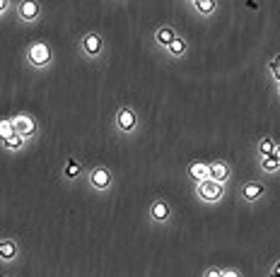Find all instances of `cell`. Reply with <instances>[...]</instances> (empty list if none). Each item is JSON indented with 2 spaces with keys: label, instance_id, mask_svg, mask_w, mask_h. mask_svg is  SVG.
<instances>
[{
  "label": "cell",
  "instance_id": "4fadbf2b",
  "mask_svg": "<svg viewBox=\"0 0 280 277\" xmlns=\"http://www.w3.org/2000/svg\"><path fill=\"white\" fill-rule=\"evenodd\" d=\"M261 193H263V186H261V183H247V186H244V198H247V200H256Z\"/></svg>",
  "mask_w": 280,
  "mask_h": 277
},
{
  "label": "cell",
  "instance_id": "52a82bcc",
  "mask_svg": "<svg viewBox=\"0 0 280 277\" xmlns=\"http://www.w3.org/2000/svg\"><path fill=\"white\" fill-rule=\"evenodd\" d=\"M20 17L22 20H36L39 17V2L36 0H22L20 2Z\"/></svg>",
  "mask_w": 280,
  "mask_h": 277
},
{
  "label": "cell",
  "instance_id": "8992f818",
  "mask_svg": "<svg viewBox=\"0 0 280 277\" xmlns=\"http://www.w3.org/2000/svg\"><path fill=\"white\" fill-rule=\"evenodd\" d=\"M227 176H229V166L224 164V162H213V164H208V178L224 183Z\"/></svg>",
  "mask_w": 280,
  "mask_h": 277
},
{
  "label": "cell",
  "instance_id": "ffe728a7",
  "mask_svg": "<svg viewBox=\"0 0 280 277\" xmlns=\"http://www.w3.org/2000/svg\"><path fill=\"white\" fill-rule=\"evenodd\" d=\"M5 145H7V147H10V150H20V147H22V145H25V138H22V135H17V133H15V135H10V138L5 140Z\"/></svg>",
  "mask_w": 280,
  "mask_h": 277
},
{
  "label": "cell",
  "instance_id": "5bb4252c",
  "mask_svg": "<svg viewBox=\"0 0 280 277\" xmlns=\"http://www.w3.org/2000/svg\"><path fill=\"white\" fill-rule=\"evenodd\" d=\"M273 150H276V142H273L271 138H263L261 142H258V152H261V157H271Z\"/></svg>",
  "mask_w": 280,
  "mask_h": 277
},
{
  "label": "cell",
  "instance_id": "ba28073f",
  "mask_svg": "<svg viewBox=\"0 0 280 277\" xmlns=\"http://www.w3.org/2000/svg\"><path fill=\"white\" fill-rule=\"evenodd\" d=\"M102 39L97 36V34H87L84 36V41H83V49L87 51L89 55H97V53H102Z\"/></svg>",
  "mask_w": 280,
  "mask_h": 277
},
{
  "label": "cell",
  "instance_id": "9a60e30c",
  "mask_svg": "<svg viewBox=\"0 0 280 277\" xmlns=\"http://www.w3.org/2000/svg\"><path fill=\"white\" fill-rule=\"evenodd\" d=\"M167 49H169V51H171V55H181V53H184V51H186V41H184L181 36H176V39H174V41L169 44Z\"/></svg>",
  "mask_w": 280,
  "mask_h": 277
},
{
  "label": "cell",
  "instance_id": "4316f807",
  "mask_svg": "<svg viewBox=\"0 0 280 277\" xmlns=\"http://www.w3.org/2000/svg\"><path fill=\"white\" fill-rule=\"evenodd\" d=\"M5 7H7V0H0V12H2Z\"/></svg>",
  "mask_w": 280,
  "mask_h": 277
},
{
  "label": "cell",
  "instance_id": "cb8c5ba5",
  "mask_svg": "<svg viewBox=\"0 0 280 277\" xmlns=\"http://www.w3.org/2000/svg\"><path fill=\"white\" fill-rule=\"evenodd\" d=\"M223 277H242L237 270H223Z\"/></svg>",
  "mask_w": 280,
  "mask_h": 277
},
{
  "label": "cell",
  "instance_id": "603a6c76",
  "mask_svg": "<svg viewBox=\"0 0 280 277\" xmlns=\"http://www.w3.org/2000/svg\"><path fill=\"white\" fill-rule=\"evenodd\" d=\"M271 277H280V260L273 265V268H271Z\"/></svg>",
  "mask_w": 280,
  "mask_h": 277
},
{
  "label": "cell",
  "instance_id": "8fae6325",
  "mask_svg": "<svg viewBox=\"0 0 280 277\" xmlns=\"http://www.w3.org/2000/svg\"><path fill=\"white\" fill-rule=\"evenodd\" d=\"M174 39H176V34H174V29L171 27H160L157 29V34H155V41L162 44V46H169Z\"/></svg>",
  "mask_w": 280,
  "mask_h": 277
},
{
  "label": "cell",
  "instance_id": "2e32d148",
  "mask_svg": "<svg viewBox=\"0 0 280 277\" xmlns=\"http://www.w3.org/2000/svg\"><path fill=\"white\" fill-rule=\"evenodd\" d=\"M10 135H15V126H12V118H10V121H5V118H2V121H0V138L7 140Z\"/></svg>",
  "mask_w": 280,
  "mask_h": 277
},
{
  "label": "cell",
  "instance_id": "7402d4cb",
  "mask_svg": "<svg viewBox=\"0 0 280 277\" xmlns=\"http://www.w3.org/2000/svg\"><path fill=\"white\" fill-rule=\"evenodd\" d=\"M205 277H223V270H218V268H210V270L205 273Z\"/></svg>",
  "mask_w": 280,
  "mask_h": 277
},
{
  "label": "cell",
  "instance_id": "484cf974",
  "mask_svg": "<svg viewBox=\"0 0 280 277\" xmlns=\"http://www.w3.org/2000/svg\"><path fill=\"white\" fill-rule=\"evenodd\" d=\"M273 157L280 162V145H276V150H273Z\"/></svg>",
  "mask_w": 280,
  "mask_h": 277
},
{
  "label": "cell",
  "instance_id": "9c48e42d",
  "mask_svg": "<svg viewBox=\"0 0 280 277\" xmlns=\"http://www.w3.org/2000/svg\"><path fill=\"white\" fill-rule=\"evenodd\" d=\"M167 217H169V205L165 200H155V202H152V220L165 222Z\"/></svg>",
  "mask_w": 280,
  "mask_h": 277
},
{
  "label": "cell",
  "instance_id": "7c38bea8",
  "mask_svg": "<svg viewBox=\"0 0 280 277\" xmlns=\"http://www.w3.org/2000/svg\"><path fill=\"white\" fill-rule=\"evenodd\" d=\"M15 255H17L15 241H0V258H2V260H12Z\"/></svg>",
  "mask_w": 280,
  "mask_h": 277
},
{
  "label": "cell",
  "instance_id": "83f0119b",
  "mask_svg": "<svg viewBox=\"0 0 280 277\" xmlns=\"http://www.w3.org/2000/svg\"><path fill=\"white\" fill-rule=\"evenodd\" d=\"M191 2H198V0H191Z\"/></svg>",
  "mask_w": 280,
  "mask_h": 277
},
{
  "label": "cell",
  "instance_id": "277c9868",
  "mask_svg": "<svg viewBox=\"0 0 280 277\" xmlns=\"http://www.w3.org/2000/svg\"><path fill=\"white\" fill-rule=\"evenodd\" d=\"M116 123H118L121 130H133L136 123H138V118H136V113H133L131 109H121L118 113H116Z\"/></svg>",
  "mask_w": 280,
  "mask_h": 277
},
{
  "label": "cell",
  "instance_id": "3957f363",
  "mask_svg": "<svg viewBox=\"0 0 280 277\" xmlns=\"http://www.w3.org/2000/svg\"><path fill=\"white\" fill-rule=\"evenodd\" d=\"M12 126H15V133L22 135L25 140L31 138V135L36 133V121H34L31 116H15V118H12Z\"/></svg>",
  "mask_w": 280,
  "mask_h": 277
},
{
  "label": "cell",
  "instance_id": "6da1fadb",
  "mask_svg": "<svg viewBox=\"0 0 280 277\" xmlns=\"http://www.w3.org/2000/svg\"><path fill=\"white\" fill-rule=\"evenodd\" d=\"M223 183L220 181H213V178H203V181H198V195L203 198V200H208V202H215V200H220L223 198Z\"/></svg>",
  "mask_w": 280,
  "mask_h": 277
},
{
  "label": "cell",
  "instance_id": "44dd1931",
  "mask_svg": "<svg viewBox=\"0 0 280 277\" xmlns=\"http://www.w3.org/2000/svg\"><path fill=\"white\" fill-rule=\"evenodd\" d=\"M271 73H273V75H276V77L280 80V55L271 60Z\"/></svg>",
  "mask_w": 280,
  "mask_h": 277
},
{
  "label": "cell",
  "instance_id": "f1b7e54d",
  "mask_svg": "<svg viewBox=\"0 0 280 277\" xmlns=\"http://www.w3.org/2000/svg\"><path fill=\"white\" fill-rule=\"evenodd\" d=\"M278 94H280V87H278Z\"/></svg>",
  "mask_w": 280,
  "mask_h": 277
},
{
  "label": "cell",
  "instance_id": "7a4b0ae2",
  "mask_svg": "<svg viewBox=\"0 0 280 277\" xmlns=\"http://www.w3.org/2000/svg\"><path fill=\"white\" fill-rule=\"evenodd\" d=\"M29 60H31V65H36V68L49 65V60H51V49H49L46 44H41V41L31 44V46H29Z\"/></svg>",
  "mask_w": 280,
  "mask_h": 277
},
{
  "label": "cell",
  "instance_id": "d4e9b609",
  "mask_svg": "<svg viewBox=\"0 0 280 277\" xmlns=\"http://www.w3.org/2000/svg\"><path fill=\"white\" fill-rule=\"evenodd\" d=\"M247 7H249V10H256L258 5H256V0H247Z\"/></svg>",
  "mask_w": 280,
  "mask_h": 277
},
{
  "label": "cell",
  "instance_id": "e0dca14e",
  "mask_svg": "<svg viewBox=\"0 0 280 277\" xmlns=\"http://www.w3.org/2000/svg\"><path fill=\"white\" fill-rule=\"evenodd\" d=\"M261 166H263V171H271V174H273V171H278V169H280V162L273 157V154H271V157H263Z\"/></svg>",
  "mask_w": 280,
  "mask_h": 277
},
{
  "label": "cell",
  "instance_id": "30bf717a",
  "mask_svg": "<svg viewBox=\"0 0 280 277\" xmlns=\"http://www.w3.org/2000/svg\"><path fill=\"white\" fill-rule=\"evenodd\" d=\"M189 174H191V178L203 181V178H208V164L205 162H191L189 164Z\"/></svg>",
  "mask_w": 280,
  "mask_h": 277
},
{
  "label": "cell",
  "instance_id": "ac0fdd59",
  "mask_svg": "<svg viewBox=\"0 0 280 277\" xmlns=\"http://www.w3.org/2000/svg\"><path fill=\"white\" fill-rule=\"evenodd\" d=\"M196 7H198L200 15H210V12L215 10V0H198Z\"/></svg>",
  "mask_w": 280,
  "mask_h": 277
},
{
  "label": "cell",
  "instance_id": "5b68a950",
  "mask_svg": "<svg viewBox=\"0 0 280 277\" xmlns=\"http://www.w3.org/2000/svg\"><path fill=\"white\" fill-rule=\"evenodd\" d=\"M89 181H92L94 188L104 191V188H109V183H112V174H109L107 169H94V171L89 174Z\"/></svg>",
  "mask_w": 280,
  "mask_h": 277
},
{
  "label": "cell",
  "instance_id": "d6986e66",
  "mask_svg": "<svg viewBox=\"0 0 280 277\" xmlns=\"http://www.w3.org/2000/svg\"><path fill=\"white\" fill-rule=\"evenodd\" d=\"M80 174V164L75 162V159H70L68 164H65V178H75Z\"/></svg>",
  "mask_w": 280,
  "mask_h": 277
}]
</instances>
